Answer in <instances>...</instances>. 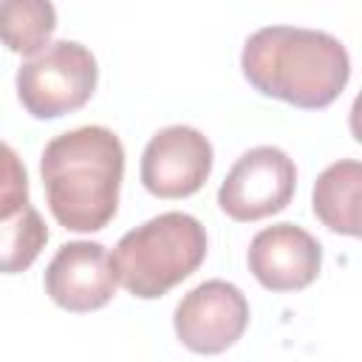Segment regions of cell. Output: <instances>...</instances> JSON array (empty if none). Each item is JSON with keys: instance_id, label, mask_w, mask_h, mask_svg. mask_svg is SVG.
<instances>
[{"instance_id": "8fae6325", "label": "cell", "mask_w": 362, "mask_h": 362, "mask_svg": "<svg viewBox=\"0 0 362 362\" xmlns=\"http://www.w3.org/2000/svg\"><path fill=\"white\" fill-rule=\"evenodd\" d=\"M57 31V8L51 0H0V42L20 54H40Z\"/></svg>"}, {"instance_id": "5b68a950", "label": "cell", "mask_w": 362, "mask_h": 362, "mask_svg": "<svg viewBox=\"0 0 362 362\" xmlns=\"http://www.w3.org/2000/svg\"><path fill=\"white\" fill-rule=\"evenodd\" d=\"M297 189V167L286 150L274 144H260L246 150L226 173L218 204L240 223H252L283 212Z\"/></svg>"}, {"instance_id": "9c48e42d", "label": "cell", "mask_w": 362, "mask_h": 362, "mask_svg": "<svg viewBox=\"0 0 362 362\" xmlns=\"http://www.w3.org/2000/svg\"><path fill=\"white\" fill-rule=\"evenodd\" d=\"M246 266L269 291H300L317 280L322 269V246L297 223H274L252 238Z\"/></svg>"}, {"instance_id": "277c9868", "label": "cell", "mask_w": 362, "mask_h": 362, "mask_svg": "<svg viewBox=\"0 0 362 362\" xmlns=\"http://www.w3.org/2000/svg\"><path fill=\"white\" fill-rule=\"evenodd\" d=\"M96 79V57L82 42L59 40L20 65L17 96L34 119H59L88 105Z\"/></svg>"}, {"instance_id": "7c38bea8", "label": "cell", "mask_w": 362, "mask_h": 362, "mask_svg": "<svg viewBox=\"0 0 362 362\" xmlns=\"http://www.w3.org/2000/svg\"><path fill=\"white\" fill-rule=\"evenodd\" d=\"M48 243V226L42 215L25 204L14 215L0 218V274L25 272Z\"/></svg>"}, {"instance_id": "ba28073f", "label": "cell", "mask_w": 362, "mask_h": 362, "mask_svg": "<svg viewBox=\"0 0 362 362\" xmlns=\"http://www.w3.org/2000/svg\"><path fill=\"white\" fill-rule=\"evenodd\" d=\"M45 294L71 314H88L107 305L116 294L110 255L96 240H71L57 249L45 269Z\"/></svg>"}, {"instance_id": "30bf717a", "label": "cell", "mask_w": 362, "mask_h": 362, "mask_svg": "<svg viewBox=\"0 0 362 362\" xmlns=\"http://www.w3.org/2000/svg\"><path fill=\"white\" fill-rule=\"evenodd\" d=\"M359 192H362V164L356 158H339L325 167L311 192V209L322 226L337 235L359 238Z\"/></svg>"}, {"instance_id": "3957f363", "label": "cell", "mask_w": 362, "mask_h": 362, "mask_svg": "<svg viewBox=\"0 0 362 362\" xmlns=\"http://www.w3.org/2000/svg\"><path fill=\"white\" fill-rule=\"evenodd\" d=\"M204 257V223L187 212H161L119 238L110 266L133 297L156 300L187 280Z\"/></svg>"}, {"instance_id": "4fadbf2b", "label": "cell", "mask_w": 362, "mask_h": 362, "mask_svg": "<svg viewBox=\"0 0 362 362\" xmlns=\"http://www.w3.org/2000/svg\"><path fill=\"white\" fill-rule=\"evenodd\" d=\"M28 204V173L23 158L0 141V218L14 215Z\"/></svg>"}, {"instance_id": "7a4b0ae2", "label": "cell", "mask_w": 362, "mask_h": 362, "mask_svg": "<svg viewBox=\"0 0 362 362\" xmlns=\"http://www.w3.org/2000/svg\"><path fill=\"white\" fill-rule=\"evenodd\" d=\"M240 71L263 96L303 110H322L345 90L351 57L328 31L266 25L243 42Z\"/></svg>"}, {"instance_id": "52a82bcc", "label": "cell", "mask_w": 362, "mask_h": 362, "mask_svg": "<svg viewBox=\"0 0 362 362\" xmlns=\"http://www.w3.org/2000/svg\"><path fill=\"white\" fill-rule=\"evenodd\" d=\"M212 144L189 124H170L158 130L141 153V184L156 198L195 195L212 173Z\"/></svg>"}, {"instance_id": "8992f818", "label": "cell", "mask_w": 362, "mask_h": 362, "mask_svg": "<svg viewBox=\"0 0 362 362\" xmlns=\"http://www.w3.org/2000/svg\"><path fill=\"white\" fill-rule=\"evenodd\" d=\"M249 325L246 294L226 280H204L181 297L173 314L175 337L192 354H223Z\"/></svg>"}, {"instance_id": "6da1fadb", "label": "cell", "mask_w": 362, "mask_h": 362, "mask_svg": "<svg viewBox=\"0 0 362 362\" xmlns=\"http://www.w3.org/2000/svg\"><path fill=\"white\" fill-rule=\"evenodd\" d=\"M40 173L54 221L71 232H99L119 209L124 147L110 127L82 124L45 144Z\"/></svg>"}]
</instances>
